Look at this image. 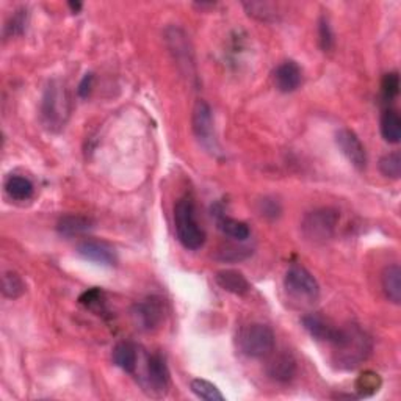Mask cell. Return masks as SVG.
Returning a JSON list of instances; mask_svg holds the SVG:
<instances>
[{"label": "cell", "instance_id": "6da1fadb", "mask_svg": "<svg viewBox=\"0 0 401 401\" xmlns=\"http://www.w3.org/2000/svg\"><path fill=\"white\" fill-rule=\"evenodd\" d=\"M328 343L333 347L334 363L343 370H353L363 364L372 351L370 337L358 325L337 328Z\"/></svg>", "mask_w": 401, "mask_h": 401}, {"label": "cell", "instance_id": "7a4b0ae2", "mask_svg": "<svg viewBox=\"0 0 401 401\" xmlns=\"http://www.w3.org/2000/svg\"><path fill=\"white\" fill-rule=\"evenodd\" d=\"M71 113V98L65 83L52 80L46 86L41 99V120L49 130L65 127Z\"/></svg>", "mask_w": 401, "mask_h": 401}, {"label": "cell", "instance_id": "3957f363", "mask_svg": "<svg viewBox=\"0 0 401 401\" xmlns=\"http://www.w3.org/2000/svg\"><path fill=\"white\" fill-rule=\"evenodd\" d=\"M175 224L177 240L185 249L196 251L206 243V232L196 219V209L192 199L182 198L175 206Z\"/></svg>", "mask_w": 401, "mask_h": 401}, {"label": "cell", "instance_id": "277c9868", "mask_svg": "<svg viewBox=\"0 0 401 401\" xmlns=\"http://www.w3.org/2000/svg\"><path fill=\"white\" fill-rule=\"evenodd\" d=\"M274 345H276V337L273 329L264 323H251L239 334V348L248 358L262 359L270 356Z\"/></svg>", "mask_w": 401, "mask_h": 401}, {"label": "cell", "instance_id": "5b68a950", "mask_svg": "<svg viewBox=\"0 0 401 401\" xmlns=\"http://www.w3.org/2000/svg\"><path fill=\"white\" fill-rule=\"evenodd\" d=\"M339 212L334 209H317L306 214L301 223V231L306 240L312 243H326L335 234L339 224Z\"/></svg>", "mask_w": 401, "mask_h": 401}, {"label": "cell", "instance_id": "8992f818", "mask_svg": "<svg viewBox=\"0 0 401 401\" xmlns=\"http://www.w3.org/2000/svg\"><path fill=\"white\" fill-rule=\"evenodd\" d=\"M284 288L293 300L312 304L318 300L320 286L312 273L300 265H292L286 273Z\"/></svg>", "mask_w": 401, "mask_h": 401}, {"label": "cell", "instance_id": "52a82bcc", "mask_svg": "<svg viewBox=\"0 0 401 401\" xmlns=\"http://www.w3.org/2000/svg\"><path fill=\"white\" fill-rule=\"evenodd\" d=\"M193 132L202 147H206L212 154L218 152V143L215 137L214 118H212V108L206 100H198L193 108Z\"/></svg>", "mask_w": 401, "mask_h": 401}, {"label": "cell", "instance_id": "ba28073f", "mask_svg": "<svg viewBox=\"0 0 401 401\" xmlns=\"http://www.w3.org/2000/svg\"><path fill=\"white\" fill-rule=\"evenodd\" d=\"M165 38H167L170 52L172 53V57H175V60L177 61V65L180 68H184L188 75H193L194 74L193 51H192L190 41H188L187 35L179 27H170V28H167Z\"/></svg>", "mask_w": 401, "mask_h": 401}, {"label": "cell", "instance_id": "9c48e42d", "mask_svg": "<svg viewBox=\"0 0 401 401\" xmlns=\"http://www.w3.org/2000/svg\"><path fill=\"white\" fill-rule=\"evenodd\" d=\"M335 143L339 146L340 152L347 157L348 162L359 171L365 170L367 167V152L355 132L350 129H340L335 133Z\"/></svg>", "mask_w": 401, "mask_h": 401}, {"label": "cell", "instance_id": "30bf717a", "mask_svg": "<svg viewBox=\"0 0 401 401\" xmlns=\"http://www.w3.org/2000/svg\"><path fill=\"white\" fill-rule=\"evenodd\" d=\"M133 316L137 318L140 328L151 331V329L159 328L165 318V304L162 298L149 296L145 301L135 306Z\"/></svg>", "mask_w": 401, "mask_h": 401}, {"label": "cell", "instance_id": "8fae6325", "mask_svg": "<svg viewBox=\"0 0 401 401\" xmlns=\"http://www.w3.org/2000/svg\"><path fill=\"white\" fill-rule=\"evenodd\" d=\"M303 82V71L293 60H287L273 73V83L281 93H293Z\"/></svg>", "mask_w": 401, "mask_h": 401}, {"label": "cell", "instance_id": "7c38bea8", "mask_svg": "<svg viewBox=\"0 0 401 401\" xmlns=\"http://www.w3.org/2000/svg\"><path fill=\"white\" fill-rule=\"evenodd\" d=\"M77 253L86 261L96 262L100 265L113 266L116 264V253L112 245L99 240H85L77 246Z\"/></svg>", "mask_w": 401, "mask_h": 401}, {"label": "cell", "instance_id": "4fadbf2b", "mask_svg": "<svg viewBox=\"0 0 401 401\" xmlns=\"http://www.w3.org/2000/svg\"><path fill=\"white\" fill-rule=\"evenodd\" d=\"M266 375L276 382H288L296 375V360L290 353H279L266 365Z\"/></svg>", "mask_w": 401, "mask_h": 401}, {"label": "cell", "instance_id": "5bb4252c", "mask_svg": "<svg viewBox=\"0 0 401 401\" xmlns=\"http://www.w3.org/2000/svg\"><path fill=\"white\" fill-rule=\"evenodd\" d=\"M146 375H147V381L154 387V390H162V392L167 390L170 384V370L167 360H165V358L159 355V353L149 356L146 365Z\"/></svg>", "mask_w": 401, "mask_h": 401}, {"label": "cell", "instance_id": "9a60e30c", "mask_svg": "<svg viewBox=\"0 0 401 401\" xmlns=\"http://www.w3.org/2000/svg\"><path fill=\"white\" fill-rule=\"evenodd\" d=\"M212 215L217 217L218 229L222 231L224 235H227V237H231L237 241H245L246 239H249L251 231L246 223L226 217L222 210H217L214 207H212Z\"/></svg>", "mask_w": 401, "mask_h": 401}, {"label": "cell", "instance_id": "2e32d148", "mask_svg": "<svg viewBox=\"0 0 401 401\" xmlns=\"http://www.w3.org/2000/svg\"><path fill=\"white\" fill-rule=\"evenodd\" d=\"M217 284L223 290L234 295H246L251 290V284L248 279L237 270H222L215 274Z\"/></svg>", "mask_w": 401, "mask_h": 401}, {"label": "cell", "instance_id": "e0dca14e", "mask_svg": "<svg viewBox=\"0 0 401 401\" xmlns=\"http://www.w3.org/2000/svg\"><path fill=\"white\" fill-rule=\"evenodd\" d=\"M382 290L386 293L387 300L394 304L401 303V269L398 264L386 266L382 271Z\"/></svg>", "mask_w": 401, "mask_h": 401}, {"label": "cell", "instance_id": "ac0fdd59", "mask_svg": "<svg viewBox=\"0 0 401 401\" xmlns=\"http://www.w3.org/2000/svg\"><path fill=\"white\" fill-rule=\"evenodd\" d=\"M303 326L306 331H308L313 339L318 340V342H329L333 339V335L335 333V329L334 326H331L328 323V321H325V318H321L318 316H316V313H311V316H306L303 317Z\"/></svg>", "mask_w": 401, "mask_h": 401}, {"label": "cell", "instance_id": "d6986e66", "mask_svg": "<svg viewBox=\"0 0 401 401\" xmlns=\"http://www.w3.org/2000/svg\"><path fill=\"white\" fill-rule=\"evenodd\" d=\"M112 358H113L115 365L120 367L121 370L127 372V373L135 372L137 364H138V355H137V348L133 347L132 343H129V342L118 343L113 348Z\"/></svg>", "mask_w": 401, "mask_h": 401}, {"label": "cell", "instance_id": "ffe728a7", "mask_svg": "<svg viewBox=\"0 0 401 401\" xmlns=\"http://www.w3.org/2000/svg\"><path fill=\"white\" fill-rule=\"evenodd\" d=\"M91 227L93 222L88 217L83 215H66L63 217L57 224L58 232L65 235V237H74V235L85 234L86 231H90Z\"/></svg>", "mask_w": 401, "mask_h": 401}, {"label": "cell", "instance_id": "44dd1931", "mask_svg": "<svg viewBox=\"0 0 401 401\" xmlns=\"http://www.w3.org/2000/svg\"><path fill=\"white\" fill-rule=\"evenodd\" d=\"M381 133L387 143L397 145L401 140V118L397 110H386L381 116Z\"/></svg>", "mask_w": 401, "mask_h": 401}, {"label": "cell", "instance_id": "7402d4cb", "mask_svg": "<svg viewBox=\"0 0 401 401\" xmlns=\"http://www.w3.org/2000/svg\"><path fill=\"white\" fill-rule=\"evenodd\" d=\"M5 192L11 199L27 201L33 194V184L24 176H10L5 182Z\"/></svg>", "mask_w": 401, "mask_h": 401}, {"label": "cell", "instance_id": "603a6c76", "mask_svg": "<svg viewBox=\"0 0 401 401\" xmlns=\"http://www.w3.org/2000/svg\"><path fill=\"white\" fill-rule=\"evenodd\" d=\"M2 293L10 300H18L26 293V282L16 271H5L2 278Z\"/></svg>", "mask_w": 401, "mask_h": 401}, {"label": "cell", "instance_id": "cb8c5ba5", "mask_svg": "<svg viewBox=\"0 0 401 401\" xmlns=\"http://www.w3.org/2000/svg\"><path fill=\"white\" fill-rule=\"evenodd\" d=\"M246 13L257 21H274L278 16V6L271 2H243Z\"/></svg>", "mask_w": 401, "mask_h": 401}, {"label": "cell", "instance_id": "d4e9b609", "mask_svg": "<svg viewBox=\"0 0 401 401\" xmlns=\"http://www.w3.org/2000/svg\"><path fill=\"white\" fill-rule=\"evenodd\" d=\"M190 389L193 394L201 398V400H206V401H224V395L222 392L218 390V387L215 384H212L206 380H193L190 382Z\"/></svg>", "mask_w": 401, "mask_h": 401}, {"label": "cell", "instance_id": "484cf974", "mask_svg": "<svg viewBox=\"0 0 401 401\" xmlns=\"http://www.w3.org/2000/svg\"><path fill=\"white\" fill-rule=\"evenodd\" d=\"M381 378L375 372H364L356 381V390L359 397H372L380 390Z\"/></svg>", "mask_w": 401, "mask_h": 401}, {"label": "cell", "instance_id": "4316f807", "mask_svg": "<svg viewBox=\"0 0 401 401\" xmlns=\"http://www.w3.org/2000/svg\"><path fill=\"white\" fill-rule=\"evenodd\" d=\"M380 171L389 179H400L401 176V155L400 152H390L381 157Z\"/></svg>", "mask_w": 401, "mask_h": 401}, {"label": "cell", "instance_id": "83f0119b", "mask_svg": "<svg viewBox=\"0 0 401 401\" xmlns=\"http://www.w3.org/2000/svg\"><path fill=\"white\" fill-rule=\"evenodd\" d=\"M78 303L85 306L86 309H91L94 312L104 311V292L98 287H93L80 295Z\"/></svg>", "mask_w": 401, "mask_h": 401}, {"label": "cell", "instance_id": "f1b7e54d", "mask_svg": "<svg viewBox=\"0 0 401 401\" xmlns=\"http://www.w3.org/2000/svg\"><path fill=\"white\" fill-rule=\"evenodd\" d=\"M27 27V10H18L16 11L10 21L6 22L5 26V36L6 38H13V36H19L24 33V30Z\"/></svg>", "mask_w": 401, "mask_h": 401}, {"label": "cell", "instance_id": "f546056e", "mask_svg": "<svg viewBox=\"0 0 401 401\" xmlns=\"http://www.w3.org/2000/svg\"><path fill=\"white\" fill-rule=\"evenodd\" d=\"M318 36H320V46L325 52H331L334 49L335 39H334V31L331 28L328 18L321 16L318 22Z\"/></svg>", "mask_w": 401, "mask_h": 401}, {"label": "cell", "instance_id": "4dcf8cb0", "mask_svg": "<svg viewBox=\"0 0 401 401\" xmlns=\"http://www.w3.org/2000/svg\"><path fill=\"white\" fill-rule=\"evenodd\" d=\"M381 91L384 99L392 100L398 96L400 93V75L398 73H389L382 77Z\"/></svg>", "mask_w": 401, "mask_h": 401}, {"label": "cell", "instance_id": "1f68e13d", "mask_svg": "<svg viewBox=\"0 0 401 401\" xmlns=\"http://www.w3.org/2000/svg\"><path fill=\"white\" fill-rule=\"evenodd\" d=\"M281 212H282V207L276 199L264 198L262 201H259V214L265 218H270V219L278 218V217H281Z\"/></svg>", "mask_w": 401, "mask_h": 401}, {"label": "cell", "instance_id": "d6a6232c", "mask_svg": "<svg viewBox=\"0 0 401 401\" xmlns=\"http://www.w3.org/2000/svg\"><path fill=\"white\" fill-rule=\"evenodd\" d=\"M93 85H94V74L93 73L85 74L83 78L80 80V83H78V86H77L78 96H80L82 99L88 98L91 91H93Z\"/></svg>", "mask_w": 401, "mask_h": 401}, {"label": "cell", "instance_id": "836d02e7", "mask_svg": "<svg viewBox=\"0 0 401 401\" xmlns=\"http://www.w3.org/2000/svg\"><path fill=\"white\" fill-rule=\"evenodd\" d=\"M68 6L71 8V11H73V13H78L82 10L83 5L80 2H68Z\"/></svg>", "mask_w": 401, "mask_h": 401}]
</instances>
